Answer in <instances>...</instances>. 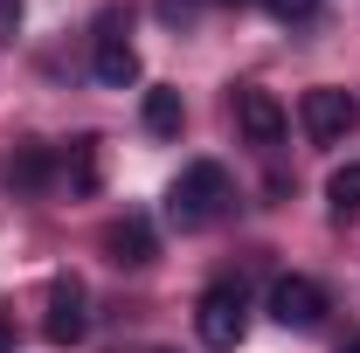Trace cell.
<instances>
[{"mask_svg": "<svg viewBox=\"0 0 360 353\" xmlns=\"http://www.w3.org/2000/svg\"><path fill=\"white\" fill-rule=\"evenodd\" d=\"M298 125H305V139H312V146H340V139L360 125V104H354L340 84H319V90H305V97H298Z\"/></svg>", "mask_w": 360, "mask_h": 353, "instance_id": "cell-4", "label": "cell"}, {"mask_svg": "<svg viewBox=\"0 0 360 353\" xmlns=\"http://www.w3.org/2000/svg\"><path fill=\"white\" fill-rule=\"evenodd\" d=\"M194 333L208 353H236L250 333V305H243V284H208L201 305H194Z\"/></svg>", "mask_w": 360, "mask_h": 353, "instance_id": "cell-2", "label": "cell"}, {"mask_svg": "<svg viewBox=\"0 0 360 353\" xmlns=\"http://www.w3.org/2000/svg\"><path fill=\"white\" fill-rule=\"evenodd\" d=\"M229 208V167L215 160H187L167 187V222L174 229H208V222Z\"/></svg>", "mask_w": 360, "mask_h": 353, "instance_id": "cell-1", "label": "cell"}, {"mask_svg": "<svg viewBox=\"0 0 360 353\" xmlns=\"http://www.w3.org/2000/svg\"><path fill=\"white\" fill-rule=\"evenodd\" d=\"M49 180H56V146H21L7 160V187L14 194H42Z\"/></svg>", "mask_w": 360, "mask_h": 353, "instance_id": "cell-9", "label": "cell"}, {"mask_svg": "<svg viewBox=\"0 0 360 353\" xmlns=\"http://www.w3.org/2000/svg\"><path fill=\"white\" fill-rule=\"evenodd\" d=\"M236 125H243L250 146H284V104L250 84V90H236Z\"/></svg>", "mask_w": 360, "mask_h": 353, "instance_id": "cell-7", "label": "cell"}, {"mask_svg": "<svg viewBox=\"0 0 360 353\" xmlns=\"http://www.w3.org/2000/svg\"><path fill=\"white\" fill-rule=\"evenodd\" d=\"M0 353H14V326L7 319H0Z\"/></svg>", "mask_w": 360, "mask_h": 353, "instance_id": "cell-15", "label": "cell"}, {"mask_svg": "<svg viewBox=\"0 0 360 353\" xmlns=\"http://www.w3.org/2000/svg\"><path fill=\"white\" fill-rule=\"evenodd\" d=\"M104 250H111V264L118 270H146L153 257H160V243H153V222L146 215H125L104 229Z\"/></svg>", "mask_w": 360, "mask_h": 353, "instance_id": "cell-8", "label": "cell"}, {"mask_svg": "<svg viewBox=\"0 0 360 353\" xmlns=\"http://www.w3.org/2000/svg\"><path fill=\"white\" fill-rule=\"evenodd\" d=\"M180 118H187V111H180V90H146V132L153 139H174Z\"/></svg>", "mask_w": 360, "mask_h": 353, "instance_id": "cell-11", "label": "cell"}, {"mask_svg": "<svg viewBox=\"0 0 360 353\" xmlns=\"http://www.w3.org/2000/svg\"><path fill=\"white\" fill-rule=\"evenodd\" d=\"M326 208H333V222H354L360 215V160H347L340 174L326 180Z\"/></svg>", "mask_w": 360, "mask_h": 353, "instance_id": "cell-10", "label": "cell"}, {"mask_svg": "<svg viewBox=\"0 0 360 353\" xmlns=\"http://www.w3.org/2000/svg\"><path fill=\"white\" fill-rule=\"evenodd\" d=\"M270 319H277L284 333H319L326 291H319L312 277H277V284H270Z\"/></svg>", "mask_w": 360, "mask_h": 353, "instance_id": "cell-5", "label": "cell"}, {"mask_svg": "<svg viewBox=\"0 0 360 353\" xmlns=\"http://www.w3.org/2000/svg\"><path fill=\"white\" fill-rule=\"evenodd\" d=\"M340 353H360V333H347V340H340Z\"/></svg>", "mask_w": 360, "mask_h": 353, "instance_id": "cell-16", "label": "cell"}, {"mask_svg": "<svg viewBox=\"0 0 360 353\" xmlns=\"http://www.w3.org/2000/svg\"><path fill=\"white\" fill-rule=\"evenodd\" d=\"M222 7H250V0H222Z\"/></svg>", "mask_w": 360, "mask_h": 353, "instance_id": "cell-17", "label": "cell"}, {"mask_svg": "<svg viewBox=\"0 0 360 353\" xmlns=\"http://www.w3.org/2000/svg\"><path fill=\"white\" fill-rule=\"evenodd\" d=\"M21 35V0H0V42Z\"/></svg>", "mask_w": 360, "mask_h": 353, "instance_id": "cell-14", "label": "cell"}, {"mask_svg": "<svg viewBox=\"0 0 360 353\" xmlns=\"http://www.w3.org/2000/svg\"><path fill=\"white\" fill-rule=\"evenodd\" d=\"M70 187H77V194L97 187V139H77V146H70Z\"/></svg>", "mask_w": 360, "mask_h": 353, "instance_id": "cell-12", "label": "cell"}, {"mask_svg": "<svg viewBox=\"0 0 360 353\" xmlns=\"http://www.w3.org/2000/svg\"><path fill=\"white\" fill-rule=\"evenodd\" d=\"M42 333L56 340V347H77L90 333V298H84V284L77 277H56L49 284V319H42Z\"/></svg>", "mask_w": 360, "mask_h": 353, "instance_id": "cell-6", "label": "cell"}, {"mask_svg": "<svg viewBox=\"0 0 360 353\" xmlns=\"http://www.w3.org/2000/svg\"><path fill=\"white\" fill-rule=\"evenodd\" d=\"M90 70H97V84H104V90H125V84H139L132 21H125L118 7H104V14H97V35H90Z\"/></svg>", "mask_w": 360, "mask_h": 353, "instance_id": "cell-3", "label": "cell"}, {"mask_svg": "<svg viewBox=\"0 0 360 353\" xmlns=\"http://www.w3.org/2000/svg\"><path fill=\"white\" fill-rule=\"evenodd\" d=\"M270 14H277V21H312V7L319 0H264Z\"/></svg>", "mask_w": 360, "mask_h": 353, "instance_id": "cell-13", "label": "cell"}]
</instances>
